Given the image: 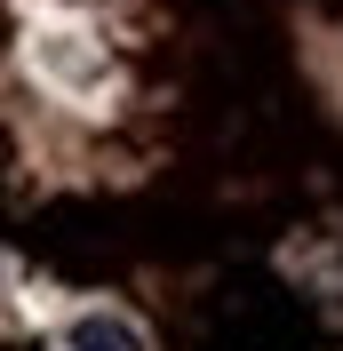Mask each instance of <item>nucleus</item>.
<instances>
[{"instance_id": "nucleus-1", "label": "nucleus", "mask_w": 343, "mask_h": 351, "mask_svg": "<svg viewBox=\"0 0 343 351\" xmlns=\"http://www.w3.org/2000/svg\"><path fill=\"white\" fill-rule=\"evenodd\" d=\"M64 343L72 351H144V335H136L120 311H80V319L64 328Z\"/></svg>"}]
</instances>
